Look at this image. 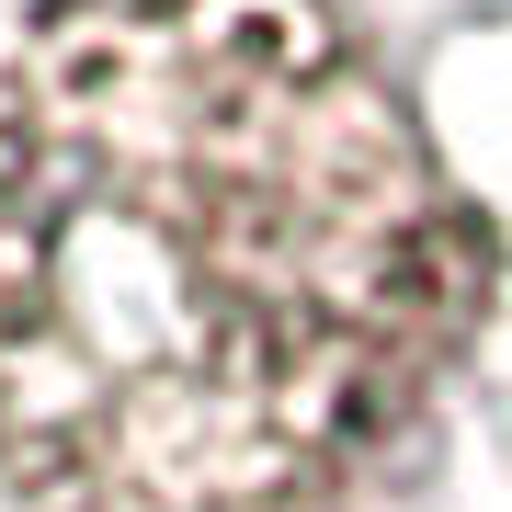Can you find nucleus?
<instances>
[{
	"label": "nucleus",
	"mask_w": 512,
	"mask_h": 512,
	"mask_svg": "<svg viewBox=\"0 0 512 512\" xmlns=\"http://www.w3.org/2000/svg\"><path fill=\"white\" fill-rule=\"evenodd\" d=\"M490 274L319 0H57L0 57V478L46 512H319Z\"/></svg>",
	"instance_id": "f257e3e1"
}]
</instances>
